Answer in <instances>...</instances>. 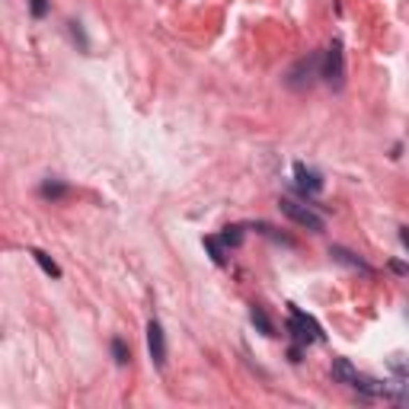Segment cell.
Wrapping results in <instances>:
<instances>
[{
	"mask_svg": "<svg viewBox=\"0 0 409 409\" xmlns=\"http://www.w3.org/2000/svg\"><path fill=\"white\" fill-rule=\"evenodd\" d=\"M288 307H291L288 333H291V339H295L297 345H311V342H320V339H323V329H320L317 320L307 317L304 311H297L295 304H288Z\"/></svg>",
	"mask_w": 409,
	"mask_h": 409,
	"instance_id": "obj_1",
	"label": "cell"
},
{
	"mask_svg": "<svg viewBox=\"0 0 409 409\" xmlns=\"http://www.w3.org/2000/svg\"><path fill=\"white\" fill-rule=\"evenodd\" d=\"M278 208H281V214H285V218H291L295 224H301V228L313 230V234H320V230L326 228L323 214H317L313 208H307V204H297V202H291V198H281Z\"/></svg>",
	"mask_w": 409,
	"mask_h": 409,
	"instance_id": "obj_2",
	"label": "cell"
},
{
	"mask_svg": "<svg viewBox=\"0 0 409 409\" xmlns=\"http://www.w3.org/2000/svg\"><path fill=\"white\" fill-rule=\"evenodd\" d=\"M320 77H326V84L333 87H342V77H345V58H342V42H333L326 48L323 54V70Z\"/></svg>",
	"mask_w": 409,
	"mask_h": 409,
	"instance_id": "obj_3",
	"label": "cell"
},
{
	"mask_svg": "<svg viewBox=\"0 0 409 409\" xmlns=\"http://www.w3.org/2000/svg\"><path fill=\"white\" fill-rule=\"evenodd\" d=\"M320 54H307V58H301L295 64V68L288 70V87H295V90H304V87H311V80L317 77V68H320Z\"/></svg>",
	"mask_w": 409,
	"mask_h": 409,
	"instance_id": "obj_4",
	"label": "cell"
},
{
	"mask_svg": "<svg viewBox=\"0 0 409 409\" xmlns=\"http://www.w3.org/2000/svg\"><path fill=\"white\" fill-rule=\"evenodd\" d=\"M147 349H151V358L157 368L167 364V336H163V326H160L157 320L147 323Z\"/></svg>",
	"mask_w": 409,
	"mask_h": 409,
	"instance_id": "obj_5",
	"label": "cell"
},
{
	"mask_svg": "<svg viewBox=\"0 0 409 409\" xmlns=\"http://www.w3.org/2000/svg\"><path fill=\"white\" fill-rule=\"evenodd\" d=\"M295 179H297V189L307 192V195H320L323 192V176L307 170L304 163H295Z\"/></svg>",
	"mask_w": 409,
	"mask_h": 409,
	"instance_id": "obj_6",
	"label": "cell"
},
{
	"mask_svg": "<svg viewBox=\"0 0 409 409\" xmlns=\"http://www.w3.org/2000/svg\"><path fill=\"white\" fill-rule=\"evenodd\" d=\"M333 380L336 384H345V387H352L358 380V371H355V364L349 362V358H333Z\"/></svg>",
	"mask_w": 409,
	"mask_h": 409,
	"instance_id": "obj_7",
	"label": "cell"
},
{
	"mask_svg": "<svg viewBox=\"0 0 409 409\" xmlns=\"http://www.w3.org/2000/svg\"><path fill=\"white\" fill-rule=\"evenodd\" d=\"M329 256L333 259H339V262H345V265H352V269H358V272H364V275H374V269L364 259H358L355 253H349V250H342V246H333L329 250Z\"/></svg>",
	"mask_w": 409,
	"mask_h": 409,
	"instance_id": "obj_8",
	"label": "cell"
},
{
	"mask_svg": "<svg viewBox=\"0 0 409 409\" xmlns=\"http://www.w3.org/2000/svg\"><path fill=\"white\" fill-rule=\"evenodd\" d=\"M250 320H253V326H256L262 336H275V326H272V320L265 317L262 307H250Z\"/></svg>",
	"mask_w": 409,
	"mask_h": 409,
	"instance_id": "obj_9",
	"label": "cell"
},
{
	"mask_svg": "<svg viewBox=\"0 0 409 409\" xmlns=\"http://www.w3.org/2000/svg\"><path fill=\"white\" fill-rule=\"evenodd\" d=\"M29 256L36 259L38 265H42V272L45 275H52V278H61V269H58V262H54L48 253H42V250H29Z\"/></svg>",
	"mask_w": 409,
	"mask_h": 409,
	"instance_id": "obj_10",
	"label": "cell"
},
{
	"mask_svg": "<svg viewBox=\"0 0 409 409\" xmlns=\"http://www.w3.org/2000/svg\"><path fill=\"white\" fill-rule=\"evenodd\" d=\"M38 192H42V198H64L68 195V186H64V182H58V179H45L42 182V186H38Z\"/></svg>",
	"mask_w": 409,
	"mask_h": 409,
	"instance_id": "obj_11",
	"label": "cell"
},
{
	"mask_svg": "<svg viewBox=\"0 0 409 409\" xmlns=\"http://www.w3.org/2000/svg\"><path fill=\"white\" fill-rule=\"evenodd\" d=\"M204 246H208V253H211V259L218 265L228 262V256H224V243H221V237H204Z\"/></svg>",
	"mask_w": 409,
	"mask_h": 409,
	"instance_id": "obj_12",
	"label": "cell"
},
{
	"mask_svg": "<svg viewBox=\"0 0 409 409\" xmlns=\"http://www.w3.org/2000/svg\"><path fill=\"white\" fill-rule=\"evenodd\" d=\"M387 364H390V371H396V378L400 380H409V362L403 355H390L387 358Z\"/></svg>",
	"mask_w": 409,
	"mask_h": 409,
	"instance_id": "obj_13",
	"label": "cell"
},
{
	"mask_svg": "<svg viewBox=\"0 0 409 409\" xmlns=\"http://www.w3.org/2000/svg\"><path fill=\"white\" fill-rule=\"evenodd\" d=\"M221 243H224V246H240L243 243V228H224V234H221Z\"/></svg>",
	"mask_w": 409,
	"mask_h": 409,
	"instance_id": "obj_14",
	"label": "cell"
},
{
	"mask_svg": "<svg viewBox=\"0 0 409 409\" xmlns=\"http://www.w3.org/2000/svg\"><path fill=\"white\" fill-rule=\"evenodd\" d=\"M112 355H115V362H119V364H128L131 349H128V345H125L121 339H112Z\"/></svg>",
	"mask_w": 409,
	"mask_h": 409,
	"instance_id": "obj_15",
	"label": "cell"
},
{
	"mask_svg": "<svg viewBox=\"0 0 409 409\" xmlns=\"http://www.w3.org/2000/svg\"><path fill=\"white\" fill-rule=\"evenodd\" d=\"M68 26H70V36H74L77 42H80V48L87 52V48H90V42H87V36H84V29H80V23H68Z\"/></svg>",
	"mask_w": 409,
	"mask_h": 409,
	"instance_id": "obj_16",
	"label": "cell"
},
{
	"mask_svg": "<svg viewBox=\"0 0 409 409\" xmlns=\"http://www.w3.org/2000/svg\"><path fill=\"white\" fill-rule=\"evenodd\" d=\"M29 7H32V16L42 20V16L48 13V0H29Z\"/></svg>",
	"mask_w": 409,
	"mask_h": 409,
	"instance_id": "obj_17",
	"label": "cell"
},
{
	"mask_svg": "<svg viewBox=\"0 0 409 409\" xmlns=\"http://www.w3.org/2000/svg\"><path fill=\"white\" fill-rule=\"evenodd\" d=\"M390 269H394V272H400V275H409V265H403V262H390Z\"/></svg>",
	"mask_w": 409,
	"mask_h": 409,
	"instance_id": "obj_18",
	"label": "cell"
},
{
	"mask_svg": "<svg viewBox=\"0 0 409 409\" xmlns=\"http://www.w3.org/2000/svg\"><path fill=\"white\" fill-rule=\"evenodd\" d=\"M400 243L409 250V228H400Z\"/></svg>",
	"mask_w": 409,
	"mask_h": 409,
	"instance_id": "obj_19",
	"label": "cell"
}]
</instances>
